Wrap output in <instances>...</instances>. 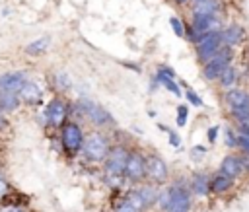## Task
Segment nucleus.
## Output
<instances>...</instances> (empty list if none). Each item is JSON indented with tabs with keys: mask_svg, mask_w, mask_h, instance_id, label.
I'll return each instance as SVG.
<instances>
[{
	"mask_svg": "<svg viewBox=\"0 0 249 212\" xmlns=\"http://www.w3.org/2000/svg\"><path fill=\"white\" fill-rule=\"evenodd\" d=\"M169 2H173L177 8H189V4H191V0H169Z\"/></svg>",
	"mask_w": 249,
	"mask_h": 212,
	"instance_id": "40",
	"label": "nucleus"
},
{
	"mask_svg": "<svg viewBox=\"0 0 249 212\" xmlns=\"http://www.w3.org/2000/svg\"><path fill=\"white\" fill-rule=\"evenodd\" d=\"M49 49H51V37H39V39L29 41V43L23 47V53H25L27 56H43Z\"/></svg>",
	"mask_w": 249,
	"mask_h": 212,
	"instance_id": "22",
	"label": "nucleus"
},
{
	"mask_svg": "<svg viewBox=\"0 0 249 212\" xmlns=\"http://www.w3.org/2000/svg\"><path fill=\"white\" fill-rule=\"evenodd\" d=\"M220 138H222V142H224V146H226L228 152H235L237 150V130H235V126L231 123H226L222 126Z\"/></svg>",
	"mask_w": 249,
	"mask_h": 212,
	"instance_id": "23",
	"label": "nucleus"
},
{
	"mask_svg": "<svg viewBox=\"0 0 249 212\" xmlns=\"http://www.w3.org/2000/svg\"><path fill=\"white\" fill-rule=\"evenodd\" d=\"M169 177H171V171L167 161L154 150L146 152V181L163 187L169 183Z\"/></svg>",
	"mask_w": 249,
	"mask_h": 212,
	"instance_id": "8",
	"label": "nucleus"
},
{
	"mask_svg": "<svg viewBox=\"0 0 249 212\" xmlns=\"http://www.w3.org/2000/svg\"><path fill=\"white\" fill-rule=\"evenodd\" d=\"M134 187L138 189V193H140V196H142L146 208H148V210H150V208H156V200H158V194H160V185H154V183H150V181H144V183L134 185Z\"/></svg>",
	"mask_w": 249,
	"mask_h": 212,
	"instance_id": "19",
	"label": "nucleus"
},
{
	"mask_svg": "<svg viewBox=\"0 0 249 212\" xmlns=\"http://www.w3.org/2000/svg\"><path fill=\"white\" fill-rule=\"evenodd\" d=\"M179 84H181V88H183V97L187 99V105H189V107H196V109L204 107V101H202V97L198 95V91H196L195 88H191L187 82H179Z\"/></svg>",
	"mask_w": 249,
	"mask_h": 212,
	"instance_id": "24",
	"label": "nucleus"
},
{
	"mask_svg": "<svg viewBox=\"0 0 249 212\" xmlns=\"http://www.w3.org/2000/svg\"><path fill=\"white\" fill-rule=\"evenodd\" d=\"M222 103L226 109H243L249 107V88L237 86L228 91H222Z\"/></svg>",
	"mask_w": 249,
	"mask_h": 212,
	"instance_id": "14",
	"label": "nucleus"
},
{
	"mask_svg": "<svg viewBox=\"0 0 249 212\" xmlns=\"http://www.w3.org/2000/svg\"><path fill=\"white\" fill-rule=\"evenodd\" d=\"M235 152L249 156V134L237 130V150H235Z\"/></svg>",
	"mask_w": 249,
	"mask_h": 212,
	"instance_id": "29",
	"label": "nucleus"
},
{
	"mask_svg": "<svg viewBox=\"0 0 249 212\" xmlns=\"http://www.w3.org/2000/svg\"><path fill=\"white\" fill-rule=\"evenodd\" d=\"M193 2H202V0H191V4H193Z\"/></svg>",
	"mask_w": 249,
	"mask_h": 212,
	"instance_id": "42",
	"label": "nucleus"
},
{
	"mask_svg": "<svg viewBox=\"0 0 249 212\" xmlns=\"http://www.w3.org/2000/svg\"><path fill=\"white\" fill-rule=\"evenodd\" d=\"M70 107H72V103H70L64 95H53V97L45 103V109H43L45 124H47L49 128L58 130V128L70 119Z\"/></svg>",
	"mask_w": 249,
	"mask_h": 212,
	"instance_id": "6",
	"label": "nucleus"
},
{
	"mask_svg": "<svg viewBox=\"0 0 249 212\" xmlns=\"http://www.w3.org/2000/svg\"><path fill=\"white\" fill-rule=\"evenodd\" d=\"M220 134H222V124H210V126L206 128V142H208L210 146H214V144L218 142Z\"/></svg>",
	"mask_w": 249,
	"mask_h": 212,
	"instance_id": "28",
	"label": "nucleus"
},
{
	"mask_svg": "<svg viewBox=\"0 0 249 212\" xmlns=\"http://www.w3.org/2000/svg\"><path fill=\"white\" fill-rule=\"evenodd\" d=\"M113 212H138V210H136V208H134V206H132V204H130V202L121 194V196H119V200L113 204Z\"/></svg>",
	"mask_w": 249,
	"mask_h": 212,
	"instance_id": "30",
	"label": "nucleus"
},
{
	"mask_svg": "<svg viewBox=\"0 0 249 212\" xmlns=\"http://www.w3.org/2000/svg\"><path fill=\"white\" fill-rule=\"evenodd\" d=\"M235 60H237V51H233V49L224 45L210 60H206L200 66V78L204 82H208V84H216L218 78L226 72V68L231 66Z\"/></svg>",
	"mask_w": 249,
	"mask_h": 212,
	"instance_id": "5",
	"label": "nucleus"
},
{
	"mask_svg": "<svg viewBox=\"0 0 249 212\" xmlns=\"http://www.w3.org/2000/svg\"><path fill=\"white\" fill-rule=\"evenodd\" d=\"M0 212H23V208L14 200H6L0 204Z\"/></svg>",
	"mask_w": 249,
	"mask_h": 212,
	"instance_id": "33",
	"label": "nucleus"
},
{
	"mask_svg": "<svg viewBox=\"0 0 249 212\" xmlns=\"http://www.w3.org/2000/svg\"><path fill=\"white\" fill-rule=\"evenodd\" d=\"M158 128H160V130H161V132H165V134H167V132H169V128H171V126H167V124H161V123H158Z\"/></svg>",
	"mask_w": 249,
	"mask_h": 212,
	"instance_id": "41",
	"label": "nucleus"
},
{
	"mask_svg": "<svg viewBox=\"0 0 249 212\" xmlns=\"http://www.w3.org/2000/svg\"><path fill=\"white\" fill-rule=\"evenodd\" d=\"M222 47H224V43H222V35H220V31H212V33L202 35V37L193 45L196 62L202 66V64H204L206 60H210Z\"/></svg>",
	"mask_w": 249,
	"mask_h": 212,
	"instance_id": "9",
	"label": "nucleus"
},
{
	"mask_svg": "<svg viewBox=\"0 0 249 212\" xmlns=\"http://www.w3.org/2000/svg\"><path fill=\"white\" fill-rule=\"evenodd\" d=\"M128 150H130V146H126V144H121V142L111 144L109 154L101 163L103 165V175H123L124 163H126V158H128Z\"/></svg>",
	"mask_w": 249,
	"mask_h": 212,
	"instance_id": "10",
	"label": "nucleus"
},
{
	"mask_svg": "<svg viewBox=\"0 0 249 212\" xmlns=\"http://www.w3.org/2000/svg\"><path fill=\"white\" fill-rule=\"evenodd\" d=\"M84 138H86V132H84L82 123L72 121V119H68L58 128V134H56V140L60 144V152H64L68 158H76L82 154Z\"/></svg>",
	"mask_w": 249,
	"mask_h": 212,
	"instance_id": "2",
	"label": "nucleus"
},
{
	"mask_svg": "<svg viewBox=\"0 0 249 212\" xmlns=\"http://www.w3.org/2000/svg\"><path fill=\"white\" fill-rule=\"evenodd\" d=\"M123 66H126V68H130V70H134V72H142V66H138V64H132V62H121Z\"/></svg>",
	"mask_w": 249,
	"mask_h": 212,
	"instance_id": "39",
	"label": "nucleus"
},
{
	"mask_svg": "<svg viewBox=\"0 0 249 212\" xmlns=\"http://www.w3.org/2000/svg\"><path fill=\"white\" fill-rule=\"evenodd\" d=\"M218 171H222L224 175L231 177V179H241L245 177V171H243V163H241V156L237 152H228L226 156H222L218 167Z\"/></svg>",
	"mask_w": 249,
	"mask_h": 212,
	"instance_id": "13",
	"label": "nucleus"
},
{
	"mask_svg": "<svg viewBox=\"0 0 249 212\" xmlns=\"http://www.w3.org/2000/svg\"><path fill=\"white\" fill-rule=\"evenodd\" d=\"M123 175H124L126 183H130V185L144 183L146 181V152H142L140 148H130Z\"/></svg>",
	"mask_w": 249,
	"mask_h": 212,
	"instance_id": "7",
	"label": "nucleus"
},
{
	"mask_svg": "<svg viewBox=\"0 0 249 212\" xmlns=\"http://www.w3.org/2000/svg\"><path fill=\"white\" fill-rule=\"evenodd\" d=\"M231 124H233L237 130H241V132H247V134H249V115H247V117H243V119H241V121H237V123H231Z\"/></svg>",
	"mask_w": 249,
	"mask_h": 212,
	"instance_id": "35",
	"label": "nucleus"
},
{
	"mask_svg": "<svg viewBox=\"0 0 249 212\" xmlns=\"http://www.w3.org/2000/svg\"><path fill=\"white\" fill-rule=\"evenodd\" d=\"M220 91H228L231 88H237V86H243V68L237 64V60L226 68V72L218 78V82L214 84Z\"/></svg>",
	"mask_w": 249,
	"mask_h": 212,
	"instance_id": "15",
	"label": "nucleus"
},
{
	"mask_svg": "<svg viewBox=\"0 0 249 212\" xmlns=\"http://www.w3.org/2000/svg\"><path fill=\"white\" fill-rule=\"evenodd\" d=\"M160 88V84H158V80L154 78V74L150 76V84H148V93H156V89Z\"/></svg>",
	"mask_w": 249,
	"mask_h": 212,
	"instance_id": "37",
	"label": "nucleus"
},
{
	"mask_svg": "<svg viewBox=\"0 0 249 212\" xmlns=\"http://www.w3.org/2000/svg\"><path fill=\"white\" fill-rule=\"evenodd\" d=\"M167 142H169V146H171V148H181L183 138H181V134H179L177 130L169 128V132H167Z\"/></svg>",
	"mask_w": 249,
	"mask_h": 212,
	"instance_id": "32",
	"label": "nucleus"
},
{
	"mask_svg": "<svg viewBox=\"0 0 249 212\" xmlns=\"http://www.w3.org/2000/svg\"><path fill=\"white\" fill-rule=\"evenodd\" d=\"M165 187H167V193H169V200H167L165 212H193L195 196H193V193L189 189L187 177L173 179Z\"/></svg>",
	"mask_w": 249,
	"mask_h": 212,
	"instance_id": "4",
	"label": "nucleus"
},
{
	"mask_svg": "<svg viewBox=\"0 0 249 212\" xmlns=\"http://www.w3.org/2000/svg\"><path fill=\"white\" fill-rule=\"evenodd\" d=\"M10 194H12V185H10V181L0 173V204L6 202Z\"/></svg>",
	"mask_w": 249,
	"mask_h": 212,
	"instance_id": "31",
	"label": "nucleus"
},
{
	"mask_svg": "<svg viewBox=\"0 0 249 212\" xmlns=\"http://www.w3.org/2000/svg\"><path fill=\"white\" fill-rule=\"evenodd\" d=\"M189 189L195 198H208L210 196V171L206 169H195L187 177Z\"/></svg>",
	"mask_w": 249,
	"mask_h": 212,
	"instance_id": "12",
	"label": "nucleus"
},
{
	"mask_svg": "<svg viewBox=\"0 0 249 212\" xmlns=\"http://www.w3.org/2000/svg\"><path fill=\"white\" fill-rule=\"evenodd\" d=\"M8 126H10V121H8V115H6V113H4L2 109H0V134H2V132H4V130H6Z\"/></svg>",
	"mask_w": 249,
	"mask_h": 212,
	"instance_id": "36",
	"label": "nucleus"
},
{
	"mask_svg": "<svg viewBox=\"0 0 249 212\" xmlns=\"http://www.w3.org/2000/svg\"><path fill=\"white\" fill-rule=\"evenodd\" d=\"M72 78L66 74V72H62V70H56V72H53L51 74V88L54 89V93L56 95H64V93H68L70 89H72Z\"/></svg>",
	"mask_w": 249,
	"mask_h": 212,
	"instance_id": "20",
	"label": "nucleus"
},
{
	"mask_svg": "<svg viewBox=\"0 0 249 212\" xmlns=\"http://www.w3.org/2000/svg\"><path fill=\"white\" fill-rule=\"evenodd\" d=\"M239 156H241V163H243L245 177H249V156H245V154H239Z\"/></svg>",
	"mask_w": 249,
	"mask_h": 212,
	"instance_id": "38",
	"label": "nucleus"
},
{
	"mask_svg": "<svg viewBox=\"0 0 249 212\" xmlns=\"http://www.w3.org/2000/svg\"><path fill=\"white\" fill-rule=\"evenodd\" d=\"M169 27H171V31H173L175 37L185 39V19H183V18L171 16V18H169Z\"/></svg>",
	"mask_w": 249,
	"mask_h": 212,
	"instance_id": "26",
	"label": "nucleus"
},
{
	"mask_svg": "<svg viewBox=\"0 0 249 212\" xmlns=\"http://www.w3.org/2000/svg\"><path fill=\"white\" fill-rule=\"evenodd\" d=\"M206 154H208V146H204V144H195V146L189 150V158H191V161H195V163H200V161L206 158Z\"/></svg>",
	"mask_w": 249,
	"mask_h": 212,
	"instance_id": "27",
	"label": "nucleus"
},
{
	"mask_svg": "<svg viewBox=\"0 0 249 212\" xmlns=\"http://www.w3.org/2000/svg\"><path fill=\"white\" fill-rule=\"evenodd\" d=\"M220 35H222V43L226 47L233 49V51H239L249 43L247 27L243 23H239V21H226V25L222 27Z\"/></svg>",
	"mask_w": 249,
	"mask_h": 212,
	"instance_id": "11",
	"label": "nucleus"
},
{
	"mask_svg": "<svg viewBox=\"0 0 249 212\" xmlns=\"http://www.w3.org/2000/svg\"><path fill=\"white\" fill-rule=\"evenodd\" d=\"M111 136L105 130L99 128H91L89 132H86L84 138V146H82V156L89 161V163H103V159L109 154L111 148Z\"/></svg>",
	"mask_w": 249,
	"mask_h": 212,
	"instance_id": "3",
	"label": "nucleus"
},
{
	"mask_svg": "<svg viewBox=\"0 0 249 212\" xmlns=\"http://www.w3.org/2000/svg\"><path fill=\"white\" fill-rule=\"evenodd\" d=\"M158 72H161L163 76H167V78H175L177 80V72L169 66V64H158V68H156Z\"/></svg>",
	"mask_w": 249,
	"mask_h": 212,
	"instance_id": "34",
	"label": "nucleus"
},
{
	"mask_svg": "<svg viewBox=\"0 0 249 212\" xmlns=\"http://www.w3.org/2000/svg\"><path fill=\"white\" fill-rule=\"evenodd\" d=\"M21 105H23V103H21V99H19V95H18V93H14V91H6V89H0V109H2L6 115L16 113Z\"/></svg>",
	"mask_w": 249,
	"mask_h": 212,
	"instance_id": "21",
	"label": "nucleus"
},
{
	"mask_svg": "<svg viewBox=\"0 0 249 212\" xmlns=\"http://www.w3.org/2000/svg\"><path fill=\"white\" fill-rule=\"evenodd\" d=\"M76 113L78 115V123L80 121H88L93 128H99V130H107V128H115L117 126V121L115 117L99 103H95L93 99L89 97H80L76 103H72L70 107V115Z\"/></svg>",
	"mask_w": 249,
	"mask_h": 212,
	"instance_id": "1",
	"label": "nucleus"
},
{
	"mask_svg": "<svg viewBox=\"0 0 249 212\" xmlns=\"http://www.w3.org/2000/svg\"><path fill=\"white\" fill-rule=\"evenodd\" d=\"M189 105L187 103H179L177 107H175V124H177V128H183V126H187V123H189Z\"/></svg>",
	"mask_w": 249,
	"mask_h": 212,
	"instance_id": "25",
	"label": "nucleus"
},
{
	"mask_svg": "<svg viewBox=\"0 0 249 212\" xmlns=\"http://www.w3.org/2000/svg\"><path fill=\"white\" fill-rule=\"evenodd\" d=\"M27 78L29 76H27L25 70H10V72H4V74H0V89L19 93V89L25 84Z\"/></svg>",
	"mask_w": 249,
	"mask_h": 212,
	"instance_id": "18",
	"label": "nucleus"
},
{
	"mask_svg": "<svg viewBox=\"0 0 249 212\" xmlns=\"http://www.w3.org/2000/svg\"><path fill=\"white\" fill-rule=\"evenodd\" d=\"M235 185H237V181L228 177V175H224L222 171H218V169L210 171V194L226 196L235 189Z\"/></svg>",
	"mask_w": 249,
	"mask_h": 212,
	"instance_id": "16",
	"label": "nucleus"
},
{
	"mask_svg": "<svg viewBox=\"0 0 249 212\" xmlns=\"http://www.w3.org/2000/svg\"><path fill=\"white\" fill-rule=\"evenodd\" d=\"M43 88L33 80V78H27L25 80V84L21 86V89H19V99H21V103L23 105H41L43 103Z\"/></svg>",
	"mask_w": 249,
	"mask_h": 212,
	"instance_id": "17",
	"label": "nucleus"
}]
</instances>
